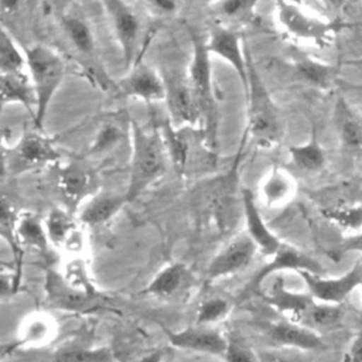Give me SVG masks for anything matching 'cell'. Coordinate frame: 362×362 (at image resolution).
<instances>
[{"instance_id":"cell-1","label":"cell","mask_w":362,"mask_h":362,"mask_svg":"<svg viewBox=\"0 0 362 362\" xmlns=\"http://www.w3.org/2000/svg\"><path fill=\"white\" fill-rule=\"evenodd\" d=\"M240 153L229 171L205 180L192 191V208L195 216L204 222H212L218 230L228 232L238 219V206L242 205V189L238 188Z\"/></svg>"},{"instance_id":"cell-2","label":"cell","mask_w":362,"mask_h":362,"mask_svg":"<svg viewBox=\"0 0 362 362\" xmlns=\"http://www.w3.org/2000/svg\"><path fill=\"white\" fill-rule=\"evenodd\" d=\"M132 139V157L129 181L124 189L129 204L134 202L153 184H156L167 168V150L158 127H144L129 120Z\"/></svg>"},{"instance_id":"cell-3","label":"cell","mask_w":362,"mask_h":362,"mask_svg":"<svg viewBox=\"0 0 362 362\" xmlns=\"http://www.w3.org/2000/svg\"><path fill=\"white\" fill-rule=\"evenodd\" d=\"M247 54V82L245 86L247 100V134L263 148L274 147L284 134L283 117L270 90L262 79L250 51Z\"/></svg>"},{"instance_id":"cell-4","label":"cell","mask_w":362,"mask_h":362,"mask_svg":"<svg viewBox=\"0 0 362 362\" xmlns=\"http://www.w3.org/2000/svg\"><path fill=\"white\" fill-rule=\"evenodd\" d=\"M24 54L25 71L35 93L33 122L35 129L42 130L48 107L64 82L66 64L61 52L42 42L30 44Z\"/></svg>"},{"instance_id":"cell-5","label":"cell","mask_w":362,"mask_h":362,"mask_svg":"<svg viewBox=\"0 0 362 362\" xmlns=\"http://www.w3.org/2000/svg\"><path fill=\"white\" fill-rule=\"evenodd\" d=\"M276 20L286 35L314 47L331 44L345 27L338 18L328 20L311 14L294 0H276Z\"/></svg>"},{"instance_id":"cell-6","label":"cell","mask_w":362,"mask_h":362,"mask_svg":"<svg viewBox=\"0 0 362 362\" xmlns=\"http://www.w3.org/2000/svg\"><path fill=\"white\" fill-rule=\"evenodd\" d=\"M191 37L192 54L187 69V78L199 107L202 132L209 144L215 139L216 129V99L212 82L211 54L208 52L205 40L201 35L192 33Z\"/></svg>"},{"instance_id":"cell-7","label":"cell","mask_w":362,"mask_h":362,"mask_svg":"<svg viewBox=\"0 0 362 362\" xmlns=\"http://www.w3.org/2000/svg\"><path fill=\"white\" fill-rule=\"evenodd\" d=\"M59 18V27L62 35L71 49L74 51V57H76L78 62L88 71V74L102 86V88H112L115 83L103 71L99 51H98V41L96 35L90 27V24L79 17L72 14H62Z\"/></svg>"},{"instance_id":"cell-8","label":"cell","mask_w":362,"mask_h":362,"mask_svg":"<svg viewBox=\"0 0 362 362\" xmlns=\"http://www.w3.org/2000/svg\"><path fill=\"white\" fill-rule=\"evenodd\" d=\"M62 160L61 151L54 140L34 129L24 132L18 141L10 148L7 160V174L20 175L27 171L38 170L51 164H58Z\"/></svg>"},{"instance_id":"cell-9","label":"cell","mask_w":362,"mask_h":362,"mask_svg":"<svg viewBox=\"0 0 362 362\" xmlns=\"http://www.w3.org/2000/svg\"><path fill=\"white\" fill-rule=\"evenodd\" d=\"M98 181L96 171L85 158H72L59 164L57 188L64 208L75 214L90 195L99 191Z\"/></svg>"},{"instance_id":"cell-10","label":"cell","mask_w":362,"mask_h":362,"mask_svg":"<svg viewBox=\"0 0 362 362\" xmlns=\"http://www.w3.org/2000/svg\"><path fill=\"white\" fill-rule=\"evenodd\" d=\"M45 301L49 307L69 311V313H85L90 311L102 304L103 296L90 294L74 287L62 274L61 270L48 267L45 270Z\"/></svg>"},{"instance_id":"cell-11","label":"cell","mask_w":362,"mask_h":362,"mask_svg":"<svg viewBox=\"0 0 362 362\" xmlns=\"http://www.w3.org/2000/svg\"><path fill=\"white\" fill-rule=\"evenodd\" d=\"M110 21L116 41L122 51L126 69L136 62L140 37V21L134 10L124 0H98Z\"/></svg>"},{"instance_id":"cell-12","label":"cell","mask_w":362,"mask_h":362,"mask_svg":"<svg viewBox=\"0 0 362 362\" xmlns=\"http://www.w3.org/2000/svg\"><path fill=\"white\" fill-rule=\"evenodd\" d=\"M307 286L311 297L320 303L341 304L352 291L362 287V259L339 277H324L308 272L297 273Z\"/></svg>"},{"instance_id":"cell-13","label":"cell","mask_w":362,"mask_h":362,"mask_svg":"<svg viewBox=\"0 0 362 362\" xmlns=\"http://www.w3.org/2000/svg\"><path fill=\"white\" fill-rule=\"evenodd\" d=\"M256 243L243 232L233 236L208 263L205 270L206 281H215L245 270L256 256Z\"/></svg>"},{"instance_id":"cell-14","label":"cell","mask_w":362,"mask_h":362,"mask_svg":"<svg viewBox=\"0 0 362 362\" xmlns=\"http://www.w3.org/2000/svg\"><path fill=\"white\" fill-rule=\"evenodd\" d=\"M120 96L139 99L146 103L165 100L163 75L140 59L127 69L126 75L113 86Z\"/></svg>"},{"instance_id":"cell-15","label":"cell","mask_w":362,"mask_h":362,"mask_svg":"<svg viewBox=\"0 0 362 362\" xmlns=\"http://www.w3.org/2000/svg\"><path fill=\"white\" fill-rule=\"evenodd\" d=\"M165 83V103L168 107V120L180 127H194L201 123V113L189 86L187 75L170 72L163 75Z\"/></svg>"},{"instance_id":"cell-16","label":"cell","mask_w":362,"mask_h":362,"mask_svg":"<svg viewBox=\"0 0 362 362\" xmlns=\"http://www.w3.org/2000/svg\"><path fill=\"white\" fill-rule=\"evenodd\" d=\"M51 247L69 256H82L85 236L78 218L66 208H52L44 219Z\"/></svg>"},{"instance_id":"cell-17","label":"cell","mask_w":362,"mask_h":362,"mask_svg":"<svg viewBox=\"0 0 362 362\" xmlns=\"http://www.w3.org/2000/svg\"><path fill=\"white\" fill-rule=\"evenodd\" d=\"M205 45L211 57L215 55L233 68L245 89L247 82V54L246 44L240 35L232 28L218 24L209 30Z\"/></svg>"},{"instance_id":"cell-18","label":"cell","mask_w":362,"mask_h":362,"mask_svg":"<svg viewBox=\"0 0 362 362\" xmlns=\"http://www.w3.org/2000/svg\"><path fill=\"white\" fill-rule=\"evenodd\" d=\"M281 272H308L314 274H322L324 267L321 263L314 259L313 256L301 252L300 249L290 246V245H281L280 249L272 255V260L267 262L252 279L250 284H247V290L255 291L260 287V284L269 279L272 274L281 273Z\"/></svg>"},{"instance_id":"cell-19","label":"cell","mask_w":362,"mask_h":362,"mask_svg":"<svg viewBox=\"0 0 362 362\" xmlns=\"http://www.w3.org/2000/svg\"><path fill=\"white\" fill-rule=\"evenodd\" d=\"M167 341L173 348L211 356H223L226 337L209 325L194 324L177 331H167Z\"/></svg>"},{"instance_id":"cell-20","label":"cell","mask_w":362,"mask_h":362,"mask_svg":"<svg viewBox=\"0 0 362 362\" xmlns=\"http://www.w3.org/2000/svg\"><path fill=\"white\" fill-rule=\"evenodd\" d=\"M192 284L194 276L187 263L174 260L163 266L141 293L163 301H173L188 293Z\"/></svg>"},{"instance_id":"cell-21","label":"cell","mask_w":362,"mask_h":362,"mask_svg":"<svg viewBox=\"0 0 362 362\" xmlns=\"http://www.w3.org/2000/svg\"><path fill=\"white\" fill-rule=\"evenodd\" d=\"M266 335L274 346L283 349L324 351L327 348V344L318 332L287 318L269 324Z\"/></svg>"},{"instance_id":"cell-22","label":"cell","mask_w":362,"mask_h":362,"mask_svg":"<svg viewBox=\"0 0 362 362\" xmlns=\"http://www.w3.org/2000/svg\"><path fill=\"white\" fill-rule=\"evenodd\" d=\"M126 192L96 191L75 212L79 223L86 228L102 226L110 222L124 205H127Z\"/></svg>"},{"instance_id":"cell-23","label":"cell","mask_w":362,"mask_h":362,"mask_svg":"<svg viewBox=\"0 0 362 362\" xmlns=\"http://www.w3.org/2000/svg\"><path fill=\"white\" fill-rule=\"evenodd\" d=\"M242 215L246 225V233L256 243L257 249L266 256L274 255L283 243L264 222L256 198L247 188H242Z\"/></svg>"},{"instance_id":"cell-24","label":"cell","mask_w":362,"mask_h":362,"mask_svg":"<svg viewBox=\"0 0 362 362\" xmlns=\"http://www.w3.org/2000/svg\"><path fill=\"white\" fill-rule=\"evenodd\" d=\"M58 325L55 318L45 311H35L23 320L17 341L13 348L44 346L57 337Z\"/></svg>"},{"instance_id":"cell-25","label":"cell","mask_w":362,"mask_h":362,"mask_svg":"<svg viewBox=\"0 0 362 362\" xmlns=\"http://www.w3.org/2000/svg\"><path fill=\"white\" fill-rule=\"evenodd\" d=\"M334 123L342 147L349 153H362V117L342 96L334 106Z\"/></svg>"},{"instance_id":"cell-26","label":"cell","mask_w":362,"mask_h":362,"mask_svg":"<svg viewBox=\"0 0 362 362\" xmlns=\"http://www.w3.org/2000/svg\"><path fill=\"white\" fill-rule=\"evenodd\" d=\"M297 184L293 175L281 167H272L264 175L259 192L263 204L269 208H279L291 201L296 195Z\"/></svg>"},{"instance_id":"cell-27","label":"cell","mask_w":362,"mask_h":362,"mask_svg":"<svg viewBox=\"0 0 362 362\" xmlns=\"http://www.w3.org/2000/svg\"><path fill=\"white\" fill-rule=\"evenodd\" d=\"M20 212L17 211L13 201L3 192H0V238L8 245L11 250V262L14 264L16 281L20 286L21 280V264L24 250L17 238V223Z\"/></svg>"},{"instance_id":"cell-28","label":"cell","mask_w":362,"mask_h":362,"mask_svg":"<svg viewBox=\"0 0 362 362\" xmlns=\"http://www.w3.org/2000/svg\"><path fill=\"white\" fill-rule=\"evenodd\" d=\"M266 303L283 314L287 320L300 324L305 311L314 304L310 293H296L287 290L283 283H276L269 294H264Z\"/></svg>"},{"instance_id":"cell-29","label":"cell","mask_w":362,"mask_h":362,"mask_svg":"<svg viewBox=\"0 0 362 362\" xmlns=\"http://www.w3.org/2000/svg\"><path fill=\"white\" fill-rule=\"evenodd\" d=\"M23 105L31 116L35 109V93L31 81L25 72L3 74L0 72V113L8 105Z\"/></svg>"},{"instance_id":"cell-30","label":"cell","mask_w":362,"mask_h":362,"mask_svg":"<svg viewBox=\"0 0 362 362\" xmlns=\"http://www.w3.org/2000/svg\"><path fill=\"white\" fill-rule=\"evenodd\" d=\"M189 127H180L173 124L168 119L158 126L161 133L168 161H171L174 171L180 178L184 177L188 165L189 157V141L188 136H185V130Z\"/></svg>"},{"instance_id":"cell-31","label":"cell","mask_w":362,"mask_h":362,"mask_svg":"<svg viewBox=\"0 0 362 362\" xmlns=\"http://www.w3.org/2000/svg\"><path fill=\"white\" fill-rule=\"evenodd\" d=\"M35 4L41 6V0H0V21L16 38L33 23Z\"/></svg>"},{"instance_id":"cell-32","label":"cell","mask_w":362,"mask_h":362,"mask_svg":"<svg viewBox=\"0 0 362 362\" xmlns=\"http://www.w3.org/2000/svg\"><path fill=\"white\" fill-rule=\"evenodd\" d=\"M17 238L24 249H34L38 253H48L51 249L44 219L33 212H20L17 223Z\"/></svg>"},{"instance_id":"cell-33","label":"cell","mask_w":362,"mask_h":362,"mask_svg":"<svg viewBox=\"0 0 362 362\" xmlns=\"http://www.w3.org/2000/svg\"><path fill=\"white\" fill-rule=\"evenodd\" d=\"M294 72L303 82L318 88L328 89L335 79V68L311 57H300L294 61Z\"/></svg>"},{"instance_id":"cell-34","label":"cell","mask_w":362,"mask_h":362,"mask_svg":"<svg viewBox=\"0 0 362 362\" xmlns=\"http://www.w3.org/2000/svg\"><path fill=\"white\" fill-rule=\"evenodd\" d=\"M344 318V310L339 304H328L314 301V304L305 311L300 324L318 332L334 329L341 324Z\"/></svg>"},{"instance_id":"cell-35","label":"cell","mask_w":362,"mask_h":362,"mask_svg":"<svg viewBox=\"0 0 362 362\" xmlns=\"http://www.w3.org/2000/svg\"><path fill=\"white\" fill-rule=\"evenodd\" d=\"M288 154L291 161L301 170L308 173H317L324 168L325 165V153L322 146L318 141L317 133L313 129L310 139L297 146L288 147Z\"/></svg>"},{"instance_id":"cell-36","label":"cell","mask_w":362,"mask_h":362,"mask_svg":"<svg viewBox=\"0 0 362 362\" xmlns=\"http://www.w3.org/2000/svg\"><path fill=\"white\" fill-rule=\"evenodd\" d=\"M0 72L20 74L25 72V54L18 47L17 38L0 21Z\"/></svg>"},{"instance_id":"cell-37","label":"cell","mask_w":362,"mask_h":362,"mask_svg":"<svg viewBox=\"0 0 362 362\" xmlns=\"http://www.w3.org/2000/svg\"><path fill=\"white\" fill-rule=\"evenodd\" d=\"M52 362H117V358L107 346L89 348L69 344L54 352Z\"/></svg>"},{"instance_id":"cell-38","label":"cell","mask_w":362,"mask_h":362,"mask_svg":"<svg viewBox=\"0 0 362 362\" xmlns=\"http://www.w3.org/2000/svg\"><path fill=\"white\" fill-rule=\"evenodd\" d=\"M232 311V303L221 296H212L202 300L197 308L195 324L198 325H209L223 321Z\"/></svg>"},{"instance_id":"cell-39","label":"cell","mask_w":362,"mask_h":362,"mask_svg":"<svg viewBox=\"0 0 362 362\" xmlns=\"http://www.w3.org/2000/svg\"><path fill=\"white\" fill-rule=\"evenodd\" d=\"M322 215L332 223L358 232L362 229V204L334 206L322 211Z\"/></svg>"},{"instance_id":"cell-40","label":"cell","mask_w":362,"mask_h":362,"mask_svg":"<svg viewBox=\"0 0 362 362\" xmlns=\"http://www.w3.org/2000/svg\"><path fill=\"white\" fill-rule=\"evenodd\" d=\"M124 132L122 129V126L115 122H107L103 123L99 129V132L96 133V137L89 148V154L90 156H98V154H103L106 151L113 150L123 139Z\"/></svg>"},{"instance_id":"cell-41","label":"cell","mask_w":362,"mask_h":362,"mask_svg":"<svg viewBox=\"0 0 362 362\" xmlns=\"http://www.w3.org/2000/svg\"><path fill=\"white\" fill-rule=\"evenodd\" d=\"M260 0H221L214 4L218 14L226 20H245L249 18L255 6Z\"/></svg>"},{"instance_id":"cell-42","label":"cell","mask_w":362,"mask_h":362,"mask_svg":"<svg viewBox=\"0 0 362 362\" xmlns=\"http://www.w3.org/2000/svg\"><path fill=\"white\" fill-rule=\"evenodd\" d=\"M222 358L225 362H259L257 352L236 335L226 337V348Z\"/></svg>"},{"instance_id":"cell-43","label":"cell","mask_w":362,"mask_h":362,"mask_svg":"<svg viewBox=\"0 0 362 362\" xmlns=\"http://www.w3.org/2000/svg\"><path fill=\"white\" fill-rule=\"evenodd\" d=\"M14 273L11 270H0V300L8 298L18 290Z\"/></svg>"},{"instance_id":"cell-44","label":"cell","mask_w":362,"mask_h":362,"mask_svg":"<svg viewBox=\"0 0 362 362\" xmlns=\"http://www.w3.org/2000/svg\"><path fill=\"white\" fill-rule=\"evenodd\" d=\"M259 362H300L296 356L280 349H263L257 352Z\"/></svg>"},{"instance_id":"cell-45","label":"cell","mask_w":362,"mask_h":362,"mask_svg":"<svg viewBox=\"0 0 362 362\" xmlns=\"http://www.w3.org/2000/svg\"><path fill=\"white\" fill-rule=\"evenodd\" d=\"M10 134H11L10 127H0V175L7 174V160L11 148L8 146Z\"/></svg>"},{"instance_id":"cell-46","label":"cell","mask_w":362,"mask_h":362,"mask_svg":"<svg viewBox=\"0 0 362 362\" xmlns=\"http://www.w3.org/2000/svg\"><path fill=\"white\" fill-rule=\"evenodd\" d=\"M339 252H342V253L358 252L362 255V229L355 232L354 235L344 238L339 243Z\"/></svg>"},{"instance_id":"cell-47","label":"cell","mask_w":362,"mask_h":362,"mask_svg":"<svg viewBox=\"0 0 362 362\" xmlns=\"http://www.w3.org/2000/svg\"><path fill=\"white\" fill-rule=\"evenodd\" d=\"M75 0H41V7L47 13H52L58 17L66 13L68 7L74 3Z\"/></svg>"},{"instance_id":"cell-48","label":"cell","mask_w":362,"mask_h":362,"mask_svg":"<svg viewBox=\"0 0 362 362\" xmlns=\"http://www.w3.org/2000/svg\"><path fill=\"white\" fill-rule=\"evenodd\" d=\"M345 362H362V325L349 345Z\"/></svg>"},{"instance_id":"cell-49","label":"cell","mask_w":362,"mask_h":362,"mask_svg":"<svg viewBox=\"0 0 362 362\" xmlns=\"http://www.w3.org/2000/svg\"><path fill=\"white\" fill-rule=\"evenodd\" d=\"M146 4H148L151 8L163 13V14H171L177 10V0H143Z\"/></svg>"},{"instance_id":"cell-50","label":"cell","mask_w":362,"mask_h":362,"mask_svg":"<svg viewBox=\"0 0 362 362\" xmlns=\"http://www.w3.org/2000/svg\"><path fill=\"white\" fill-rule=\"evenodd\" d=\"M327 8L332 11H342L344 7L346 6L348 0H320Z\"/></svg>"},{"instance_id":"cell-51","label":"cell","mask_w":362,"mask_h":362,"mask_svg":"<svg viewBox=\"0 0 362 362\" xmlns=\"http://www.w3.org/2000/svg\"><path fill=\"white\" fill-rule=\"evenodd\" d=\"M161 359H163V352L156 351V352H151V354L143 356L137 362H161Z\"/></svg>"},{"instance_id":"cell-52","label":"cell","mask_w":362,"mask_h":362,"mask_svg":"<svg viewBox=\"0 0 362 362\" xmlns=\"http://www.w3.org/2000/svg\"><path fill=\"white\" fill-rule=\"evenodd\" d=\"M0 270H11L14 273V264L13 262H4L0 259ZM16 277V276H14Z\"/></svg>"},{"instance_id":"cell-53","label":"cell","mask_w":362,"mask_h":362,"mask_svg":"<svg viewBox=\"0 0 362 362\" xmlns=\"http://www.w3.org/2000/svg\"><path fill=\"white\" fill-rule=\"evenodd\" d=\"M204 1H205V3H208V4H212V6H214V4H216V3H219V1H221V0H204Z\"/></svg>"}]
</instances>
